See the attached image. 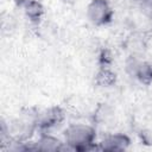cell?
I'll return each mask as SVG.
<instances>
[{
	"mask_svg": "<svg viewBox=\"0 0 152 152\" xmlns=\"http://www.w3.org/2000/svg\"><path fill=\"white\" fill-rule=\"evenodd\" d=\"M97 134L94 126L83 122H74L63 131V140L70 151L86 152L97 150Z\"/></svg>",
	"mask_w": 152,
	"mask_h": 152,
	"instance_id": "cell-1",
	"label": "cell"
},
{
	"mask_svg": "<svg viewBox=\"0 0 152 152\" xmlns=\"http://www.w3.org/2000/svg\"><path fill=\"white\" fill-rule=\"evenodd\" d=\"M126 74L142 86L152 84V62L145 59L141 55L129 53L125 62Z\"/></svg>",
	"mask_w": 152,
	"mask_h": 152,
	"instance_id": "cell-2",
	"label": "cell"
},
{
	"mask_svg": "<svg viewBox=\"0 0 152 152\" xmlns=\"http://www.w3.org/2000/svg\"><path fill=\"white\" fill-rule=\"evenodd\" d=\"M88 21L96 26L103 27L109 25L114 19V8L109 0H90L86 7Z\"/></svg>",
	"mask_w": 152,
	"mask_h": 152,
	"instance_id": "cell-3",
	"label": "cell"
},
{
	"mask_svg": "<svg viewBox=\"0 0 152 152\" xmlns=\"http://www.w3.org/2000/svg\"><path fill=\"white\" fill-rule=\"evenodd\" d=\"M66 114L65 110L61 106H50L43 110L38 112L37 119V132H51L59 126L63 125L65 121Z\"/></svg>",
	"mask_w": 152,
	"mask_h": 152,
	"instance_id": "cell-4",
	"label": "cell"
},
{
	"mask_svg": "<svg viewBox=\"0 0 152 152\" xmlns=\"http://www.w3.org/2000/svg\"><path fill=\"white\" fill-rule=\"evenodd\" d=\"M132 140L128 134L122 132L109 133L102 138L101 141L97 142V150L109 151V152H119L126 151L129 148Z\"/></svg>",
	"mask_w": 152,
	"mask_h": 152,
	"instance_id": "cell-5",
	"label": "cell"
},
{
	"mask_svg": "<svg viewBox=\"0 0 152 152\" xmlns=\"http://www.w3.org/2000/svg\"><path fill=\"white\" fill-rule=\"evenodd\" d=\"M32 151H44V152H57L68 150L64 140L53 135L51 132H42L34 142H31Z\"/></svg>",
	"mask_w": 152,
	"mask_h": 152,
	"instance_id": "cell-6",
	"label": "cell"
},
{
	"mask_svg": "<svg viewBox=\"0 0 152 152\" xmlns=\"http://www.w3.org/2000/svg\"><path fill=\"white\" fill-rule=\"evenodd\" d=\"M19 6L23 8L26 18L33 24H38L44 17L45 8L39 0H20Z\"/></svg>",
	"mask_w": 152,
	"mask_h": 152,
	"instance_id": "cell-7",
	"label": "cell"
},
{
	"mask_svg": "<svg viewBox=\"0 0 152 152\" xmlns=\"http://www.w3.org/2000/svg\"><path fill=\"white\" fill-rule=\"evenodd\" d=\"M94 81L99 87L109 88L116 83V74L112 66H99Z\"/></svg>",
	"mask_w": 152,
	"mask_h": 152,
	"instance_id": "cell-8",
	"label": "cell"
},
{
	"mask_svg": "<svg viewBox=\"0 0 152 152\" xmlns=\"http://www.w3.org/2000/svg\"><path fill=\"white\" fill-rule=\"evenodd\" d=\"M113 57L108 49H102L99 53V66H112Z\"/></svg>",
	"mask_w": 152,
	"mask_h": 152,
	"instance_id": "cell-9",
	"label": "cell"
},
{
	"mask_svg": "<svg viewBox=\"0 0 152 152\" xmlns=\"http://www.w3.org/2000/svg\"><path fill=\"white\" fill-rule=\"evenodd\" d=\"M134 1H137V2H139L141 5H148V4H151L152 0H134Z\"/></svg>",
	"mask_w": 152,
	"mask_h": 152,
	"instance_id": "cell-10",
	"label": "cell"
},
{
	"mask_svg": "<svg viewBox=\"0 0 152 152\" xmlns=\"http://www.w3.org/2000/svg\"><path fill=\"white\" fill-rule=\"evenodd\" d=\"M62 1H64V2H69V1H71V0H62Z\"/></svg>",
	"mask_w": 152,
	"mask_h": 152,
	"instance_id": "cell-11",
	"label": "cell"
}]
</instances>
